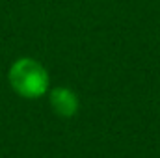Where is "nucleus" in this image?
Masks as SVG:
<instances>
[{"label": "nucleus", "instance_id": "2", "mask_svg": "<svg viewBox=\"0 0 160 158\" xmlns=\"http://www.w3.org/2000/svg\"><path fill=\"white\" fill-rule=\"evenodd\" d=\"M48 99L52 110L62 117H73L78 112V97L69 87H54Z\"/></svg>", "mask_w": 160, "mask_h": 158}, {"label": "nucleus", "instance_id": "1", "mask_svg": "<svg viewBox=\"0 0 160 158\" xmlns=\"http://www.w3.org/2000/svg\"><path fill=\"white\" fill-rule=\"evenodd\" d=\"M8 80L13 91L24 99H39L48 89V73L34 58H19L11 63Z\"/></svg>", "mask_w": 160, "mask_h": 158}]
</instances>
